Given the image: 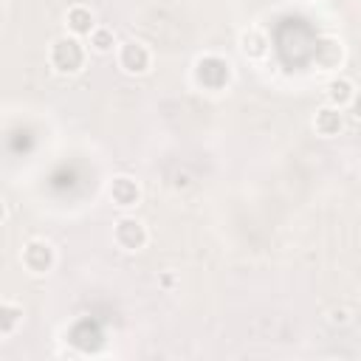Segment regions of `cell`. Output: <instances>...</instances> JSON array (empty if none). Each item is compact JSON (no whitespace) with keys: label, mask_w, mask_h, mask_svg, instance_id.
Segmentation results:
<instances>
[{"label":"cell","mask_w":361,"mask_h":361,"mask_svg":"<svg viewBox=\"0 0 361 361\" xmlns=\"http://www.w3.org/2000/svg\"><path fill=\"white\" fill-rule=\"evenodd\" d=\"M110 200H113L118 209H133V206H138V200H141V186H138V180L130 178V175H116V178L110 180Z\"/></svg>","instance_id":"cell-7"},{"label":"cell","mask_w":361,"mask_h":361,"mask_svg":"<svg viewBox=\"0 0 361 361\" xmlns=\"http://www.w3.org/2000/svg\"><path fill=\"white\" fill-rule=\"evenodd\" d=\"M85 59H87V51H85V42L82 37H73V34H62L51 42L48 48V65L56 71V73H79L85 68Z\"/></svg>","instance_id":"cell-1"},{"label":"cell","mask_w":361,"mask_h":361,"mask_svg":"<svg viewBox=\"0 0 361 361\" xmlns=\"http://www.w3.org/2000/svg\"><path fill=\"white\" fill-rule=\"evenodd\" d=\"M240 51L248 56V59H262L268 54V37L259 31V28H245L240 34Z\"/></svg>","instance_id":"cell-10"},{"label":"cell","mask_w":361,"mask_h":361,"mask_svg":"<svg viewBox=\"0 0 361 361\" xmlns=\"http://www.w3.org/2000/svg\"><path fill=\"white\" fill-rule=\"evenodd\" d=\"M20 259H23V268H25L28 274L45 276V274H51L54 265H56V251H54V245H51L48 240H28V243L23 245Z\"/></svg>","instance_id":"cell-3"},{"label":"cell","mask_w":361,"mask_h":361,"mask_svg":"<svg viewBox=\"0 0 361 361\" xmlns=\"http://www.w3.org/2000/svg\"><path fill=\"white\" fill-rule=\"evenodd\" d=\"M313 62L319 71H338L344 65V45L338 37H322L316 39V51H313Z\"/></svg>","instance_id":"cell-6"},{"label":"cell","mask_w":361,"mask_h":361,"mask_svg":"<svg viewBox=\"0 0 361 361\" xmlns=\"http://www.w3.org/2000/svg\"><path fill=\"white\" fill-rule=\"evenodd\" d=\"M20 322H23V307L17 302H11V299H3V305H0V336L3 338L14 336Z\"/></svg>","instance_id":"cell-12"},{"label":"cell","mask_w":361,"mask_h":361,"mask_svg":"<svg viewBox=\"0 0 361 361\" xmlns=\"http://www.w3.org/2000/svg\"><path fill=\"white\" fill-rule=\"evenodd\" d=\"M113 240H116V245H118L121 251H141V248L147 245L149 234H147V226H144L138 217L121 214V217L113 223Z\"/></svg>","instance_id":"cell-4"},{"label":"cell","mask_w":361,"mask_h":361,"mask_svg":"<svg viewBox=\"0 0 361 361\" xmlns=\"http://www.w3.org/2000/svg\"><path fill=\"white\" fill-rule=\"evenodd\" d=\"M149 65H152V51H149L144 42L130 39V42H124V45L118 48V68H121L124 73L141 76V73L149 71Z\"/></svg>","instance_id":"cell-5"},{"label":"cell","mask_w":361,"mask_h":361,"mask_svg":"<svg viewBox=\"0 0 361 361\" xmlns=\"http://www.w3.org/2000/svg\"><path fill=\"white\" fill-rule=\"evenodd\" d=\"M347 322H350V310H344V307L330 310V324H347Z\"/></svg>","instance_id":"cell-14"},{"label":"cell","mask_w":361,"mask_h":361,"mask_svg":"<svg viewBox=\"0 0 361 361\" xmlns=\"http://www.w3.org/2000/svg\"><path fill=\"white\" fill-rule=\"evenodd\" d=\"M65 28H68V34H73V37H90L93 28H96L93 11H90L87 6H71L68 14H65Z\"/></svg>","instance_id":"cell-9"},{"label":"cell","mask_w":361,"mask_h":361,"mask_svg":"<svg viewBox=\"0 0 361 361\" xmlns=\"http://www.w3.org/2000/svg\"><path fill=\"white\" fill-rule=\"evenodd\" d=\"M353 93H355V87H353V82L347 76H333L327 82V102L336 104V107H341V110L350 104Z\"/></svg>","instance_id":"cell-11"},{"label":"cell","mask_w":361,"mask_h":361,"mask_svg":"<svg viewBox=\"0 0 361 361\" xmlns=\"http://www.w3.org/2000/svg\"><path fill=\"white\" fill-rule=\"evenodd\" d=\"M347 107H350L353 118H358V121H361V90H355V93H353V99H350V104H347Z\"/></svg>","instance_id":"cell-15"},{"label":"cell","mask_w":361,"mask_h":361,"mask_svg":"<svg viewBox=\"0 0 361 361\" xmlns=\"http://www.w3.org/2000/svg\"><path fill=\"white\" fill-rule=\"evenodd\" d=\"M87 45H90L96 54H110V51L116 48V37H113V31H110V28L96 25V28H93V34L87 37Z\"/></svg>","instance_id":"cell-13"},{"label":"cell","mask_w":361,"mask_h":361,"mask_svg":"<svg viewBox=\"0 0 361 361\" xmlns=\"http://www.w3.org/2000/svg\"><path fill=\"white\" fill-rule=\"evenodd\" d=\"M313 130H316V135H322V138H333V135H338L341 130H344V113H341V107H336V104H322L319 110H316V116H313Z\"/></svg>","instance_id":"cell-8"},{"label":"cell","mask_w":361,"mask_h":361,"mask_svg":"<svg viewBox=\"0 0 361 361\" xmlns=\"http://www.w3.org/2000/svg\"><path fill=\"white\" fill-rule=\"evenodd\" d=\"M195 82L203 90H223L231 82V65L220 54H203L195 59Z\"/></svg>","instance_id":"cell-2"}]
</instances>
